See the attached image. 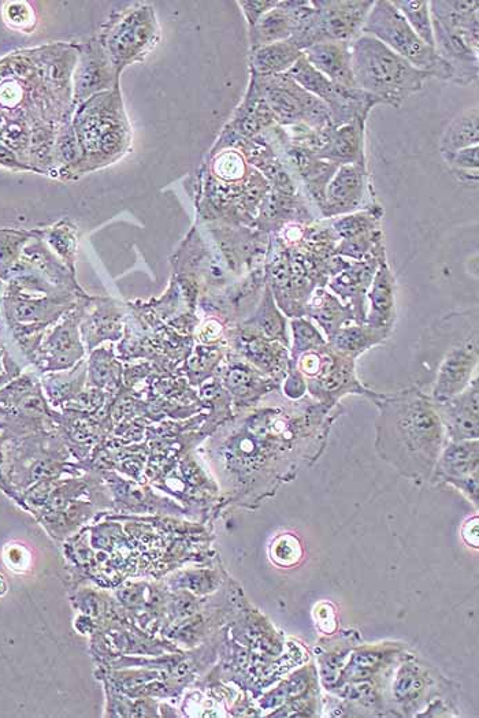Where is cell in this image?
I'll list each match as a JSON object with an SVG mask.
<instances>
[{
	"label": "cell",
	"instance_id": "obj_1",
	"mask_svg": "<svg viewBox=\"0 0 479 718\" xmlns=\"http://www.w3.org/2000/svg\"><path fill=\"white\" fill-rule=\"evenodd\" d=\"M381 409L378 449L407 475L432 470L443 444V424L432 398L418 388L395 394L374 393Z\"/></svg>",
	"mask_w": 479,
	"mask_h": 718
},
{
	"label": "cell",
	"instance_id": "obj_2",
	"mask_svg": "<svg viewBox=\"0 0 479 718\" xmlns=\"http://www.w3.org/2000/svg\"><path fill=\"white\" fill-rule=\"evenodd\" d=\"M351 54L356 87L395 109L422 91L430 78L371 36L360 35L354 40Z\"/></svg>",
	"mask_w": 479,
	"mask_h": 718
},
{
	"label": "cell",
	"instance_id": "obj_3",
	"mask_svg": "<svg viewBox=\"0 0 479 718\" xmlns=\"http://www.w3.org/2000/svg\"><path fill=\"white\" fill-rule=\"evenodd\" d=\"M362 35L380 40L401 58L410 62L414 68L422 70L427 76L453 83L455 73L434 48L423 43L406 18L389 0L374 2L369 16L363 25Z\"/></svg>",
	"mask_w": 479,
	"mask_h": 718
},
{
	"label": "cell",
	"instance_id": "obj_4",
	"mask_svg": "<svg viewBox=\"0 0 479 718\" xmlns=\"http://www.w3.org/2000/svg\"><path fill=\"white\" fill-rule=\"evenodd\" d=\"M297 370L306 379L308 392L322 403L340 400L347 394L373 397L375 392L365 388L356 374V359L334 349L332 345L308 351L297 357Z\"/></svg>",
	"mask_w": 479,
	"mask_h": 718
},
{
	"label": "cell",
	"instance_id": "obj_5",
	"mask_svg": "<svg viewBox=\"0 0 479 718\" xmlns=\"http://www.w3.org/2000/svg\"><path fill=\"white\" fill-rule=\"evenodd\" d=\"M285 74L328 106L334 128H340V126L352 124V122H366L370 110L377 104H381L362 89L345 88L333 84L318 70H315L304 57L300 58Z\"/></svg>",
	"mask_w": 479,
	"mask_h": 718
},
{
	"label": "cell",
	"instance_id": "obj_6",
	"mask_svg": "<svg viewBox=\"0 0 479 718\" xmlns=\"http://www.w3.org/2000/svg\"><path fill=\"white\" fill-rule=\"evenodd\" d=\"M369 171L366 165H343L326 186L325 200L319 211L326 219L343 217L374 206Z\"/></svg>",
	"mask_w": 479,
	"mask_h": 718
},
{
	"label": "cell",
	"instance_id": "obj_7",
	"mask_svg": "<svg viewBox=\"0 0 479 718\" xmlns=\"http://www.w3.org/2000/svg\"><path fill=\"white\" fill-rule=\"evenodd\" d=\"M317 9L318 43H352L362 35L363 25L373 9L374 2H351V0H318Z\"/></svg>",
	"mask_w": 479,
	"mask_h": 718
},
{
	"label": "cell",
	"instance_id": "obj_8",
	"mask_svg": "<svg viewBox=\"0 0 479 718\" xmlns=\"http://www.w3.org/2000/svg\"><path fill=\"white\" fill-rule=\"evenodd\" d=\"M478 334L464 338L449 348L447 355L438 366L432 392L433 403H443L463 392L473 381L478 370Z\"/></svg>",
	"mask_w": 479,
	"mask_h": 718
},
{
	"label": "cell",
	"instance_id": "obj_9",
	"mask_svg": "<svg viewBox=\"0 0 479 718\" xmlns=\"http://www.w3.org/2000/svg\"><path fill=\"white\" fill-rule=\"evenodd\" d=\"M232 341L244 362L251 364L266 377L278 383L284 382L291 363L288 347L280 342L267 340L247 323L233 331Z\"/></svg>",
	"mask_w": 479,
	"mask_h": 718
},
{
	"label": "cell",
	"instance_id": "obj_10",
	"mask_svg": "<svg viewBox=\"0 0 479 718\" xmlns=\"http://www.w3.org/2000/svg\"><path fill=\"white\" fill-rule=\"evenodd\" d=\"M384 259H386V255L366 260H352L343 270L333 275L326 285L332 290L334 296L339 297L345 305L352 308L356 323L359 325L366 323L367 293H369L378 264Z\"/></svg>",
	"mask_w": 479,
	"mask_h": 718
},
{
	"label": "cell",
	"instance_id": "obj_11",
	"mask_svg": "<svg viewBox=\"0 0 479 718\" xmlns=\"http://www.w3.org/2000/svg\"><path fill=\"white\" fill-rule=\"evenodd\" d=\"M479 383L475 375L473 381L463 392L456 394L443 403H434L441 422L445 423L449 434L456 442L471 441L478 438Z\"/></svg>",
	"mask_w": 479,
	"mask_h": 718
},
{
	"label": "cell",
	"instance_id": "obj_12",
	"mask_svg": "<svg viewBox=\"0 0 479 718\" xmlns=\"http://www.w3.org/2000/svg\"><path fill=\"white\" fill-rule=\"evenodd\" d=\"M157 24L152 20L151 11H139L125 18L115 26L110 39L111 55L115 62L129 61L141 54L155 42Z\"/></svg>",
	"mask_w": 479,
	"mask_h": 718
},
{
	"label": "cell",
	"instance_id": "obj_13",
	"mask_svg": "<svg viewBox=\"0 0 479 718\" xmlns=\"http://www.w3.org/2000/svg\"><path fill=\"white\" fill-rule=\"evenodd\" d=\"M367 299L370 310L366 314V325L391 336L396 321V278L386 259L378 264Z\"/></svg>",
	"mask_w": 479,
	"mask_h": 718
},
{
	"label": "cell",
	"instance_id": "obj_14",
	"mask_svg": "<svg viewBox=\"0 0 479 718\" xmlns=\"http://www.w3.org/2000/svg\"><path fill=\"white\" fill-rule=\"evenodd\" d=\"M303 57L333 84L358 88L352 72L351 43L323 42L303 51Z\"/></svg>",
	"mask_w": 479,
	"mask_h": 718
},
{
	"label": "cell",
	"instance_id": "obj_15",
	"mask_svg": "<svg viewBox=\"0 0 479 718\" xmlns=\"http://www.w3.org/2000/svg\"><path fill=\"white\" fill-rule=\"evenodd\" d=\"M438 475L473 496H478L477 440L458 441L445 450L438 464Z\"/></svg>",
	"mask_w": 479,
	"mask_h": 718
},
{
	"label": "cell",
	"instance_id": "obj_16",
	"mask_svg": "<svg viewBox=\"0 0 479 718\" xmlns=\"http://www.w3.org/2000/svg\"><path fill=\"white\" fill-rule=\"evenodd\" d=\"M430 17L433 22L459 33L474 51L479 48V3L466 0L449 2H429Z\"/></svg>",
	"mask_w": 479,
	"mask_h": 718
},
{
	"label": "cell",
	"instance_id": "obj_17",
	"mask_svg": "<svg viewBox=\"0 0 479 718\" xmlns=\"http://www.w3.org/2000/svg\"><path fill=\"white\" fill-rule=\"evenodd\" d=\"M365 125L366 122L358 121L333 129L326 144L315 156L337 166L366 165Z\"/></svg>",
	"mask_w": 479,
	"mask_h": 718
},
{
	"label": "cell",
	"instance_id": "obj_18",
	"mask_svg": "<svg viewBox=\"0 0 479 718\" xmlns=\"http://www.w3.org/2000/svg\"><path fill=\"white\" fill-rule=\"evenodd\" d=\"M303 5L304 2H278L277 7L267 11L250 29L252 50L291 39Z\"/></svg>",
	"mask_w": 479,
	"mask_h": 718
},
{
	"label": "cell",
	"instance_id": "obj_19",
	"mask_svg": "<svg viewBox=\"0 0 479 718\" xmlns=\"http://www.w3.org/2000/svg\"><path fill=\"white\" fill-rule=\"evenodd\" d=\"M304 316H310L318 323L326 338L332 340L337 333L348 323L355 322V314L349 305H345L339 297L334 296L325 288H317L307 301Z\"/></svg>",
	"mask_w": 479,
	"mask_h": 718
},
{
	"label": "cell",
	"instance_id": "obj_20",
	"mask_svg": "<svg viewBox=\"0 0 479 718\" xmlns=\"http://www.w3.org/2000/svg\"><path fill=\"white\" fill-rule=\"evenodd\" d=\"M303 51L292 42L269 44L252 50V70L256 77H271L285 74L300 58Z\"/></svg>",
	"mask_w": 479,
	"mask_h": 718
},
{
	"label": "cell",
	"instance_id": "obj_21",
	"mask_svg": "<svg viewBox=\"0 0 479 718\" xmlns=\"http://www.w3.org/2000/svg\"><path fill=\"white\" fill-rule=\"evenodd\" d=\"M389 337L391 336L385 331L374 329L366 323L359 325V323L352 322L341 327L328 342L344 355L358 359L369 349L384 344Z\"/></svg>",
	"mask_w": 479,
	"mask_h": 718
},
{
	"label": "cell",
	"instance_id": "obj_22",
	"mask_svg": "<svg viewBox=\"0 0 479 718\" xmlns=\"http://www.w3.org/2000/svg\"><path fill=\"white\" fill-rule=\"evenodd\" d=\"M248 326L258 331L261 336L270 341H277L291 349V340L288 337L287 318L282 314L280 308L274 301L273 293L266 285L263 290L261 304L252 319L247 322Z\"/></svg>",
	"mask_w": 479,
	"mask_h": 718
},
{
	"label": "cell",
	"instance_id": "obj_23",
	"mask_svg": "<svg viewBox=\"0 0 479 718\" xmlns=\"http://www.w3.org/2000/svg\"><path fill=\"white\" fill-rule=\"evenodd\" d=\"M479 144V111L477 107L466 109L452 119L441 137L440 151L444 159L463 148Z\"/></svg>",
	"mask_w": 479,
	"mask_h": 718
},
{
	"label": "cell",
	"instance_id": "obj_24",
	"mask_svg": "<svg viewBox=\"0 0 479 718\" xmlns=\"http://www.w3.org/2000/svg\"><path fill=\"white\" fill-rule=\"evenodd\" d=\"M382 217H384V210L378 204H374V206L365 208V210L329 219V221L330 228L336 234L337 240L341 241L381 229Z\"/></svg>",
	"mask_w": 479,
	"mask_h": 718
},
{
	"label": "cell",
	"instance_id": "obj_25",
	"mask_svg": "<svg viewBox=\"0 0 479 718\" xmlns=\"http://www.w3.org/2000/svg\"><path fill=\"white\" fill-rule=\"evenodd\" d=\"M224 382L229 389L239 396H248L251 392H259V390H270L280 385L274 379L266 377L261 371L256 370L251 364L244 362L233 363L226 370Z\"/></svg>",
	"mask_w": 479,
	"mask_h": 718
},
{
	"label": "cell",
	"instance_id": "obj_26",
	"mask_svg": "<svg viewBox=\"0 0 479 718\" xmlns=\"http://www.w3.org/2000/svg\"><path fill=\"white\" fill-rule=\"evenodd\" d=\"M392 3L400 11L401 16L406 18L412 31L421 37L422 42L436 50L429 2H425V0H422V2H417V0H395Z\"/></svg>",
	"mask_w": 479,
	"mask_h": 718
},
{
	"label": "cell",
	"instance_id": "obj_27",
	"mask_svg": "<svg viewBox=\"0 0 479 718\" xmlns=\"http://www.w3.org/2000/svg\"><path fill=\"white\" fill-rule=\"evenodd\" d=\"M291 329L293 344L291 349H289V353H291L292 362H296L297 357L303 355V353L314 351V349L321 348L323 345L328 344V340H325L321 331H319L313 323L308 321V319L304 318V316L293 318L291 321Z\"/></svg>",
	"mask_w": 479,
	"mask_h": 718
},
{
	"label": "cell",
	"instance_id": "obj_28",
	"mask_svg": "<svg viewBox=\"0 0 479 718\" xmlns=\"http://www.w3.org/2000/svg\"><path fill=\"white\" fill-rule=\"evenodd\" d=\"M107 80L106 62L99 58L96 54L95 58H88L87 66L81 69L79 73V84H77V92L80 96L87 95L88 89L96 91L102 88L100 85Z\"/></svg>",
	"mask_w": 479,
	"mask_h": 718
},
{
	"label": "cell",
	"instance_id": "obj_29",
	"mask_svg": "<svg viewBox=\"0 0 479 718\" xmlns=\"http://www.w3.org/2000/svg\"><path fill=\"white\" fill-rule=\"evenodd\" d=\"M25 241V233L0 230V273H7L14 266Z\"/></svg>",
	"mask_w": 479,
	"mask_h": 718
},
{
	"label": "cell",
	"instance_id": "obj_30",
	"mask_svg": "<svg viewBox=\"0 0 479 718\" xmlns=\"http://www.w3.org/2000/svg\"><path fill=\"white\" fill-rule=\"evenodd\" d=\"M3 18L11 29L20 32L32 31L35 26L36 17L29 3L9 2L3 7Z\"/></svg>",
	"mask_w": 479,
	"mask_h": 718
},
{
	"label": "cell",
	"instance_id": "obj_31",
	"mask_svg": "<svg viewBox=\"0 0 479 718\" xmlns=\"http://www.w3.org/2000/svg\"><path fill=\"white\" fill-rule=\"evenodd\" d=\"M445 162L451 167L452 173H455V171H477L479 167V144L455 152V154L445 159Z\"/></svg>",
	"mask_w": 479,
	"mask_h": 718
},
{
	"label": "cell",
	"instance_id": "obj_32",
	"mask_svg": "<svg viewBox=\"0 0 479 718\" xmlns=\"http://www.w3.org/2000/svg\"><path fill=\"white\" fill-rule=\"evenodd\" d=\"M276 558L282 565L296 563L299 558V548L295 539L282 537L276 543Z\"/></svg>",
	"mask_w": 479,
	"mask_h": 718
},
{
	"label": "cell",
	"instance_id": "obj_33",
	"mask_svg": "<svg viewBox=\"0 0 479 718\" xmlns=\"http://www.w3.org/2000/svg\"><path fill=\"white\" fill-rule=\"evenodd\" d=\"M239 5L243 7L245 17H247L248 25L250 29L256 24L267 11L273 10L277 7L278 2H240Z\"/></svg>",
	"mask_w": 479,
	"mask_h": 718
},
{
	"label": "cell",
	"instance_id": "obj_34",
	"mask_svg": "<svg viewBox=\"0 0 479 718\" xmlns=\"http://www.w3.org/2000/svg\"><path fill=\"white\" fill-rule=\"evenodd\" d=\"M0 166L14 171L31 170L29 167L25 166L24 163L18 161L16 154L9 150V148L5 147V145H0Z\"/></svg>",
	"mask_w": 479,
	"mask_h": 718
},
{
	"label": "cell",
	"instance_id": "obj_35",
	"mask_svg": "<svg viewBox=\"0 0 479 718\" xmlns=\"http://www.w3.org/2000/svg\"><path fill=\"white\" fill-rule=\"evenodd\" d=\"M419 687H421V682H419V680L407 677V679H403L399 683L397 693L400 695H410L411 693H415Z\"/></svg>",
	"mask_w": 479,
	"mask_h": 718
},
{
	"label": "cell",
	"instance_id": "obj_36",
	"mask_svg": "<svg viewBox=\"0 0 479 718\" xmlns=\"http://www.w3.org/2000/svg\"><path fill=\"white\" fill-rule=\"evenodd\" d=\"M375 661H377V657H371V656H358L356 657V665L360 668H367L371 667V665L375 664Z\"/></svg>",
	"mask_w": 479,
	"mask_h": 718
}]
</instances>
